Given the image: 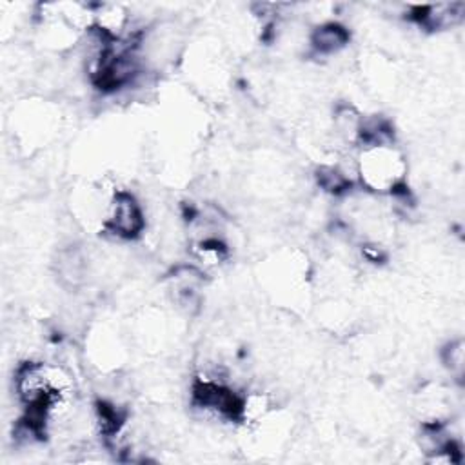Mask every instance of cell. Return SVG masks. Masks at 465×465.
<instances>
[{
    "label": "cell",
    "mask_w": 465,
    "mask_h": 465,
    "mask_svg": "<svg viewBox=\"0 0 465 465\" xmlns=\"http://www.w3.org/2000/svg\"><path fill=\"white\" fill-rule=\"evenodd\" d=\"M84 272H85V258H84L80 249L71 247V249L60 251L58 276L64 282H67L71 285H76L84 280Z\"/></svg>",
    "instance_id": "277c9868"
},
{
    "label": "cell",
    "mask_w": 465,
    "mask_h": 465,
    "mask_svg": "<svg viewBox=\"0 0 465 465\" xmlns=\"http://www.w3.org/2000/svg\"><path fill=\"white\" fill-rule=\"evenodd\" d=\"M351 40L349 31L338 22L320 24L309 38L311 49L318 56H332L340 53Z\"/></svg>",
    "instance_id": "3957f363"
},
{
    "label": "cell",
    "mask_w": 465,
    "mask_h": 465,
    "mask_svg": "<svg viewBox=\"0 0 465 465\" xmlns=\"http://www.w3.org/2000/svg\"><path fill=\"white\" fill-rule=\"evenodd\" d=\"M441 363L456 380H461L463 363H465V343L461 338L450 340L441 349Z\"/></svg>",
    "instance_id": "5b68a950"
},
{
    "label": "cell",
    "mask_w": 465,
    "mask_h": 465,
    "mask_svg": "<svg viewBox=\"0 0 465 465\" xmlns=\"http://www.w3.org/2000/svg\"><path fill=\"white\" fill-rule=\"evenodd\" d=\"M145 229V213L138 198L127 189H114L102 232L118 240H136Z\"/></svg>",
    "instance_id": "7a4b0ae2"
},
{
    "label": "cell",
    "mask_w": 465,
    "mask_h": 465,
    "mask_svg": "<svg viewBox=\"0 0 465 465\" xmlns=\"http://www.w3.org/2000/svg\"><path fill=\"white\" fill-rule=\"evenodd\" d=\"M354 173L367 191L396 194L405 187L407 160L392 142L361 145L354 162Z\"/></svg>",
    "instance_id": "6da1fadb"
}]
</instances>
